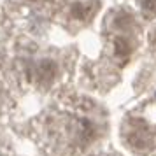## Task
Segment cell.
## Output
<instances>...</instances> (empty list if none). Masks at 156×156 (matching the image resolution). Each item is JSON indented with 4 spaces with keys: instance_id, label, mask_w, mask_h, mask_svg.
<instances>
[{
    "instance_id": "6da1fadb",
    "label": "cell",
    "mask_w": 156,
    "mask_h": 156,
    "mask_svg": "<svg viewBox=\"0 0 156 156\" xmlns=\"http://www.w3.org/2000/svg\"><path fill=\"white\" fill-rule=\"evenodd\" d=\"M58 67L53 60H41L39 63L34 67V77L39 81V84L42 86H49L53 83V79L56 77Z\"/></svg>"
},
{
    "instance_id": "7a4b0ae2",
    "label": "cell",
    "mask_w": 156,
    "mask_h": 156,
    "mask_svg": "<svg viewBox=\"0 0 156 156\" xmlns=\"http://www.w3.org/2000/svg\"><path fill=\"white\" fill-rule=\"evenodd\" d=\"M128 144L137 151H146V149L151 147L153 139H151L149 132L142 130V128H137V130H132L128 133Z\"/></svg>"
},
{
    "instance_id": "3957f363",
    "label": "cell",
    "mask_w": 156,
    "mask_h": 156,
    "mask_svg": "<svg viewBox=\"0 0 156 156\" xmlns=\"http://www.w3.org/2000/svg\"><path fill=\"white\" fill-rule=\"evenodd\" d=\"M91 5H88L84 2H74L70 5V18L72 20H77V21H83L86 20L90 12H91Z\"/></svg>"
},
{
    "instance_id": "277c9868",
    "label": "cell",
    "mask_w": 156,
    "mask_h": 156,
    "mask_svg": "<svg viewBox=\"0 0 156 156\" xmlns=\"http://www.w3.org/2000/svg\"><path fill=\"white\" fill-rule=\"evenodd\" d=\"M114 55L118 58H126L130 55V44L125 37H116L114 39Z\"/></svg>"
},
{
    "instance_id": "5b68a950",
    "label": "cell",
    "mask_w": 156,
    "mask_h": 156,
    "mask_svg": "<svg viewBox=\"0 0 156 156\" xmlns=\"http://www.w3.org/2000/svg\"><path fill=\"white\" fill-rule=\"evenodd\" d=\"M130 23H132V16L128 12H119L114 20V27L116 28H126V27H130Z\"/></svg>"
},
{
    "instance_id": "8992f818",
    "label": "cell",
    "mask_w": 156,
    "mask_h": 156,
    "mask_svg": "<svg viewBox=\"0 0 156 156\" xmlns=\"http://www.w3.org/2000/svg\"><path fill=\"white\" fill-rule=\"evenodd\" d=\"M142 9L147 12H156V0H142Z\"/></svg>"
},
{
    "instance_id": "52a82bcc",
    "label": "cell",
    "mask_w": 156,
    "mask_h": 156,
    "mask_svg": "<svg viewBox=\"0 0 156 156\" xmlns=\"http://www.w3.org/2000/svg\"><path fill=\"white\" fill-rule=\"evenodd\" d=\"M27 2H32V4H35V2H41V0H27Z\"/></svg>"
},
{
    "instance_id": "ba28073f",
    "label": "cell",
    "mask_w": 156,
    "mask_h": 156,
    "mask_svg": "<svg viewBox=\"0 0 156 156\" xmlns=\"http://www.w3.org/2000/svg\"><path fill=\"white\" fill-rule=\"evenodd\" d=\"M154 39H156V30H154Z\"/></svg>"
}]
</instances>
